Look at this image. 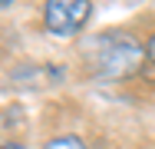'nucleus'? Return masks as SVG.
I'll return each instance as SVG.
<instances>
[{"instance_id":"6","label":"nucleus","mask_w":155,"mask_h":149,"mask_svg":"<svg viewBox=\"0 0 155 149\" xmlns=\"http://www.w3.org/2000/svg\"><path fill=\"white\" fill-rule=\"evenodd\" d=\"M10 3H13V0H0V7H10Z\"/></svg>"},{"instance_id":"5","label":"nucleus","mask_w":155,"mask_h":149,"mask_svg":"<svg viewBox=\"0 0 155 149\" xmlns=\"http://www.w3.org/2000/svg\"><path fill=\"white\" fill-rule=\"evenodd\" d=\"M0 149H23L20 143H7V146H0Z\"/></svg>"},{"instance_id":"4","label":"nucleus","mask_w":155,"mask_h":149,"mask_svg":"<svg viewBox=\"0 0 155 149\" xmlns=\"http://www.w3.org/2000/svg\"><path fill=\"white\" fill-rule=\"evenodd\" d=\"M145 76L155 80V36H149V43H145Z\"/></svg>"},{"instance_id":"1","label":"nucleus","mask_w":155,"mask_h":149,"mask_svg":"<svg viewBox=\"0 0 155 149\" xmlns=\"http://www.w3.org/2000/svg\"><path fill=\"white\" fill-rule=\"evenodd\" d=\"M96 73L106 80H125L132 73H139L145 66V47L125 33H112V36H99L93 50Z\"/></svg>"},{"instance_id":"2","label":"nucleus","mask_w":155,"mask_h":149,"mask_svg":"<svg viewBox=\"0 0 155 149\" xmlns=\"http://www.w3.org/2000/svg\"><path fill=\"white\" fill-rule=\"evenodd\" d=\"M93 0H46L43 3V27L56 36H73L89 23Z\"/></svg>"},{"instance_id":"3","label":"nucleus","mask_w":155,"mask_h":149,"mask_svg":"<svg viewBox=\"0 0 155 149\" xmlns=\"http://www.w3.org/2000/svg\"><path fill=\"white\" fill-rule=\"evenodd\" d=\"M43 149H89V146H86L79 136H53Z\"/></svg>"}]
</instances>
